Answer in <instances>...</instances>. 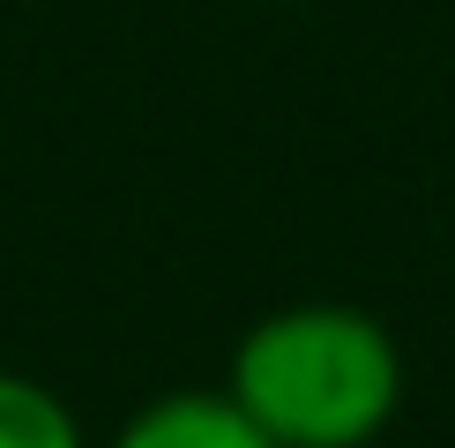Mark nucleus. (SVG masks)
Returning a JSON list of instances; mask_svg holds the SVG:
<instances>
[{"label":"nucleus","instance_id":"f257e3e1","mask_svg":"<svg viewBox=\"0 0 455 448\" xmlns=\"http://www.w3.org/2000/svg\"><path fill=\"white\" fill-rule=\"evenodd\" d=\"M224 396L276 448H373L403 404V351L351 299H299L232 344Z\"/></svg>","mask_w":455,"mask_h":448},{"label":"nucleus","instance_id":"f03ea898","mask_svg":"<svg viewBox=\"0 0 455 448\" xmlns=\"http://www.w3.org/2000/svg\"><path fill=\"white\" fill-rule=\"evenodd\" d=\"M105 448H276V441L224 388H172V396H149L135 419H120Z\"/></svg>","mask_w":455,"mask_h":448},{"label":"nucleus","instance_id":"7ed1b4c3","mask_svg":"<svg viewBox=\"0 0 455 448\" xmlns=\"http://www.w3.org/2000/svg\"><path fill=\"white\" fill-rule=\"evenodd\" d=\"M0 448H90V434L45 381L0 366Z\"/></svg>","mask_w":455,"mask_h":448}]
</instances>
